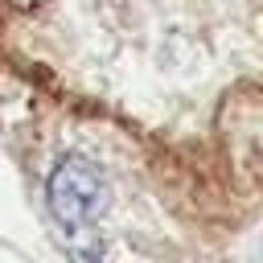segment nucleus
Wrapping results in <instances>:
<instances>
[{"label": "nucleus", "mask_w": 263, "mask_h": 263, "mask_svg": "<svg viewBox=\"0 0 263 263\" xmlns=\"http://www.w3.org/2000/svg\"><path fill=\"white\" fill-rule=\"evenodd\" d=\"M49 214L66 238L74 263H103V238L95 230L99 214L107 210V181L103 168L86 156H62L45 185Z\"/></svg>", "instance_id": "obj_1"}]
</instances>
